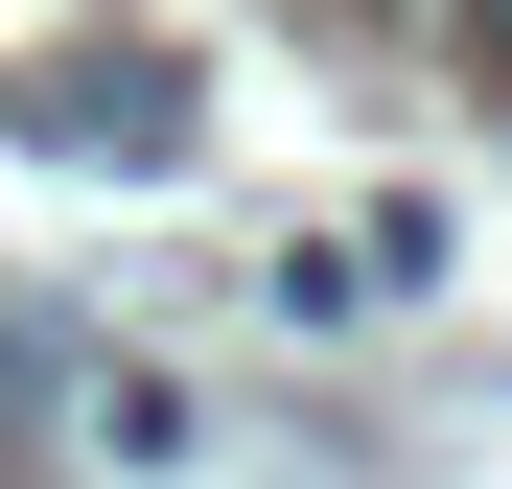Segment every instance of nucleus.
Instances as JSON below:
<instances>
[{"instance_id": "obj_1", "label": "nucleus", "mask_w": 512, "mask_h": 489, "mask_svg": "<svg viewBox=\"0 0 512 489\" xmlns=\"http://www.w3.org/2000/svg\"><path fill=\"white\" fill-rule=\"evenodd\" d=\"M466 47H512V0H466Z\"/></svg>"}]
</instances>
